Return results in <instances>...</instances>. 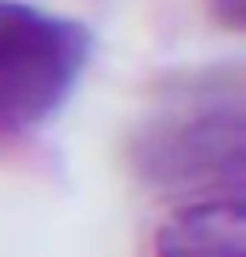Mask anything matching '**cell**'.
I'll use <instances>...</instances> for the list:
<instances>
[{"label": "cell", "instance_id": "obj_1", "mask_svg": "<svg viewBox=\"0 0 246 257\" xmlns=\"http://www.w3.org/2000/svg\"><path fill=\"white\" fill-rule=\"evenodd\" d=\"M87 58V26L22 0H0V134H22L58 112Z\"/></svg>", "mask_w": 246, "mask_h": 257}, {"label": "cell", "instance_id": "obj_2", "mask_svg": "<svg viewBox=\"0 0 246 257\" xmlns=\"http://www.w3.org/2000/svg\"><path fill=\"white\" fill-rule=\"evenodd\" d=\"M142 170L163 188L188 192L210 188L217 181H242V116L228 109H196L181 112L145 134L138 149Z\"/></svg>", "mask_w": 246, "mask_h": 257}, {"label": "cell", "instance_id": "obj_3", "mask_svg": "<svg viewBox=\"0 0 246 257\" xmlns=\"http://www.w3.org/2000/svg\"><path fill=\"white\" fill-rule=\"evenodd\" d=\"M156 257H246V207L239 196L196 199L156 232Z\"/></svg>", "mask_w": 246, "mask_h": 257}, {"label": "cell", "instance_id": "obj_4", "mask_svg": "<svg viewBox=\"0 0 246 257\" xmlns=\"http://www.w3.org/2000/svg\"><path fill=\"white\" fill-rule=\"evenodd\" d=\"M210 15L228 29H242L246 26V0H210Z\"/></svg>", "mask_w": 246, "mask_h": 257}]
</instances>
